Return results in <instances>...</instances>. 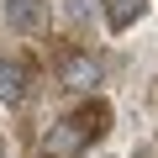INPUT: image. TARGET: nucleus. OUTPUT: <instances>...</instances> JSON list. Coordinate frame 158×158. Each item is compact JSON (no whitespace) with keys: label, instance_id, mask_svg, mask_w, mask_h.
Instances as JSON below:
<instances>
[{"label":"nucleus","instance_id":"6","mask_svg":"<svg viewBox=\"0 0 158 158\" xmlns=\"http://www.w3.org/2000/svg\"><path fill=\"white\" fill-rule=\"evenodd\" d=\"M100 6H106V27L111 32H127V27H137L148 16V0H100Z\"/></svg>","mask_w":158,"mask_h":158},{"label":"nucleus","instance_id":"5","mask_svg":"<svg viewBox=\"0 0 158 158\" xmlns=\"http://www.w3.org/2000/svg\"><path fill=\"white\" fill-rule=\"evenodd\" d=\"M58 79H63L69 90H85V85H95V79H100V58H90V53H69L63 69H58Z\"/></svg>","mask_w":158,"mask_h":158},{"label":"nucleus","instance_id":"2","mask_svg":"<svg viewBox=\"0 0 158 158\" xmlns=\"http://www.w3.org/2000/svg\"><path fill=\"white\" fill-rule=\"evenodd\" d=\"M48 21V0H6V27L21 37H37Z\"/></svg>","mask_w":158,"mask_h":158},{"label":"nucleus","instance_id":"7","mask_svg":"<svg viewBox=\"0 0 158 158\" xmlns=\"http://www.w3.org/2000/svg\"><path fill=\"white\" fill-rule=\"evenodd\" d=\"M137 158H158V148H148V153H137Z\"/></svg>","mask_w":158,"mask_h":158},{"label":"nucleus","instance_id":"3","mask_svg":"<svg viewBox=\"0 0 158 158\" xmlns=\"http://www.w3.org/2000/svg\"><path fill=\"white\" fill-rule=\"evenodd\" d=\"M27 85H32V63L0 58V100H6V106H21L27 100Z\"/></svg>","mask_w":158,"mask_h":158},{"label":"nucleus","instance_id":"4","mask_svg":"<svg viewBox=\"0 0 158 158\" xmlns=\"http://www.w3.org/2000/svg\"><path fill=\"white\" fill-rule=\"evenodd\" d=\"M85 153V137L74 132V121H58L42 132V158H79Z\"/></svg>","mask_w":158,"mask_h":158},{"label":"nucleus","instance_id":"1","mask_svg":"<svg viewBox=\"0 0 158 158\" xmlns=\"http://www.w3.org/2000/svg\"><path fill=\"white\" fill-rule=\"evenodd\" d=\"M69 121H74V132L85 137V148H90V142H100V137L111 132V106H106L100 95H90V100L79 106V111H74Z\"/></svg>","mask_w":158,"mask_h":158}]
</instances>
